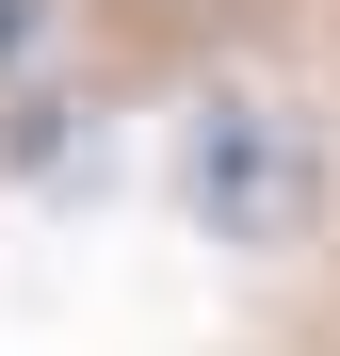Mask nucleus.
I'll return each instance as SVG.
<instances>
[{"label":"nucleus","instance_id":"nucleus-1","mask_svg":"<svg viewBox=\"0 0 340 356\" xmlns=\"http://www.w3.org/2000/svg\"><path fill=\"white\" fill-rule=\"evenodd\" d=\"M179 178H195V227L211 243H292L308 227V146H292V113H259V97H211Z\"/></svg>","mask_w":340,"mask_h":356},{"label":"nucleus","instance_id":"nucleus-2","mask_svg":"<svg viewBox=\"0 0 340 356\" xmlns=\"http://www.w3.org/2000/svg\"><path fill=\"white\" fill-rule=\"evenodd\" d=\"M33 17H49V0H0V49H33Z\"/></svg>","mask_w":340,"mask_h":356}]
</instances>
